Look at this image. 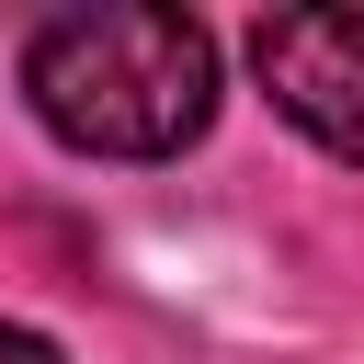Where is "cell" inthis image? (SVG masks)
I'll list each match as a JSON object with an SVG mask.
<instances>
[{"label": "cell", "instance_id": "cell-1", "mask_svg": "<svg viewBox=\"0 0 364 364\" xmlns=\"http://www.w3.org/2000/svg\"><path fill=\"white\" fill-rule=\"evenodd\" d=\"M23 102L91 159H171L216 114V34L193 11H57L23 46Z\"/></svg>", "mask_w": 364, "mask_h": 364}, {"label": "cell", "instance_id": "cell-2", "mask_svg": "<svg viewBox=\"0 0 364 364\" xmlns=\"http://www.w3.org/2000/svg\"><path fill=\"white\" fill-rule=\"evenodd\" d=\"M250 68L262 91L330 148V159H364V11H262L250 23Z\"/></svg>", "mask_w": 364, "mask_h": 364}, {"label": "cell", "instance_id": "cell-3", "mask_svg": "<svg viewBox=\"0 0 364 364\" xmlns=\"http://www.w3.org/2000/svg\"><path fill=\"white\" fill-rule=\"evenodd\" d=\"M0 364H68V353H57L46 330H11V318H0Z\"/></svg>", "mask_w": 364, "mask_h": 364}]
</instances>
